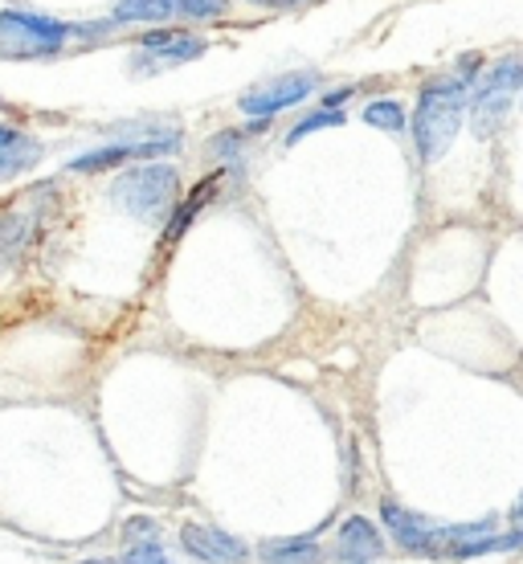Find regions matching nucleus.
<instances>
[{"mask_svg": "<svg viewBox=\"0 0 523 564\" xmlns=\"http://www.w3.org/2000/svg\"><path fill=\"white\" fill-rule=\"evenodd\" d=\"M467 83L470 78H446L422 90V102L413 115V135H417L422 160H442L450 152L454 135L462 128V111H467Z\"/></svg>", "mask_w": 523, "mask_h": 564, "instance_id": "f257e3e1", "label": "nucleus"}, {"mask_svg": "<svg viewBox=\"0 0 523 564\" xmlns=\"http://www.w3.org/2000/svg\"><path fill=\"white\" fill-rule=\"evenodd\" d=\"M111 200L140 221H160L176 200V169L172 164H140L111 184Z\"/></svg>", "mask_w": 523, "mask_h": 564, "instance_id": "f03ea898", "label": "nucleus"}, {"mask_svg": "<svg viewBox=\"0 0 523 564\" xmlns=\"http://www.w3.org/2000/svg\"><path fill=\"white\" fill-rule=\"evenodd\" d=\"M523 86V57H499L491 70L482 74L479 90H475V99H470V128L479 140L487 135H495L503 123H508V111H511V99H515V90Z\"/></svg>", "mask_w": 523, "mask_h": 564, "instance_id": "7ed1b4c3", "label": "nucleus"}, {"mask_svg": "<svg viewBox=\"0 0 523 564\" xmlns=\"http://www.w3.org/2000/svg\"><path fill=\"white\" fill-rule=\"evenodd\" d=\"M70 37V25H62L54 17L42 13H21V9H4L0 13V42L9 45L13 54L25 57H42V54H57Z\"/></svg>", "mask_w": 523, "mask_h": 564, "instance_id": "20e7f679", "label": "nucleus"}, {"mask_svg": "<svg viewBox=\"0 0 523 564\" xmlns=\"http://www.w3.org/2000/svg\"><path fill=\"white\" fill-rule=\"evenodd\" d=\"M315 86H319L315 74H283V78H270V83L241 90L238 107L246 115H254V119H270V115L286 111V107L303 102L307 95H315Z\"/></svg>", "mask_w": 523, "mask_h": 564, "instance_id": "39448f33", "label": "nucleus"}, {"mask_svg": "<svg viewBox=\"0 0 523 564\" xmlns=\"http://www.w3.org/2000/svg\"><path fill=\"white\" fill-rule=\"evenodd\" d=\"M381 516H384V523L393 528V536L401 549L429 552V556H438L442 552V523L425 520V516H413V511L396 508V503H384Z\"/></svg>", "mask_w": 523, "mask_h": 564, "instance_id": "423d86ee", "label": "nucleus"}, {"mask_svg": "<svg viewBox=\"0 0 523 564\" xmlns=\"http://www.w3.org/2000/svg\"><path fill=\"white\" fill-rule=\"evenodd\" d=\"M181 544L205 564H241L250 556L238 536H226V532H217V528H200V523H188V528H184Z\"/></svg>", "mask_w": 523, "mask_h": 564, "instance_id": "0eeeda50", "label": "nucleus"}, {"mask_svg": "<svg viewBox=\"0 0 523 564\" xmlns=\"http://www.w3.org/2000/svg\"><path fill=\"white\" fill-rule=\"evenodd\" d=\"M37 160H42V143L33 140L29 131L0 123V181L25 176V172L37 169Z\"/></svg>", "mask_w": 523, "mask_h": 564, "instance_id": "6e6552de", "label": "nucleus"}, {"mask_svg": "<svg viewBox=\"0 0 523 564\" xmlns=\"http://www.w3.org/2000/svg\"><path fill=\"white\" fill-rule=\"evenodd\" d=\"M140 45H143V54L152 57L156 66H181V62H193V57L205 54V42L193 37V33H181V29H160V33H148Z\"/></svg>", "mask_w": 523, "mask_h": 564, "instance_id": "1a4fd4ad", "label": "nucleus"}, {"mask_svg": "<svg viewBox=\"0 0 523 564\" xmlns=\"http://www.w3.org/2000/svg\"><path fill=\"white\" fill-rule=\"evenodd\" d=\"M384 552V540L377 536V528L364 520V516H352V520H344L340 536H336V556L348 564H368L377 561Z\"/></svg>", "mask_w": 523, "mask_h": 564, "instance_id": "9d476101", "label": "nucleus"}, {"mask_svg": "<svg viewBox=\"0 0 523 564\" xmlns=\"http://www.w3.org/2000/svg\"><path fill=\"white\" fill-rule=\"evenodd\" d=\"M29 234H33V217L29 213H4L0 217V274H9L21 262Z\"/></svg>", "mask_w": 523, "mask_h": 564, "instance_id": "9b49d317", "label": "nucleus"}, {"mask_svg": "<svg viewBox=\"0 0 523 564\" xmlns=\"http://www.w3.org/2000/svg\"><path fill=\"white\" fill-rule=\"evenodd\" d=\"M262 556H266L270 564H319V544L315 540H279V544H266L262 549Z\"/></svg>", "mask_w": 523, "mask_h": 564, "instance_id": "f8f14e48", "label": "nucleus"}, {"mask_svg": "<svg viewBox=\"0 0 523 564\" xmlns=\"http://www.w3.org/2000/svg\"><path fill=\"white\" fill-rule=\"evenodd\" d=\"M176 13V0H119L115 21H168Z\"/></svg>", "mask_w": 523, "mask_h": 564, "instance_id": "ddd939ff", "label": "nucleus"}, {"mask_svg": "<svg viewBox=\"0 0 523 564\" xmlns=\"http://www.w3.org/2000/svg\"><path fill=\"white\" fill-rule=\"evenodd\" d=\"M123 160H135L131 148L128 143H111V148H99V152H86V155H78V160H70V172H102V169L123 164Z\"/></svg>", "mask_w": 523, "mask_h": 564, "instance_id": "4468645a", "label": "nucleus"}, {"mask_svg": "<svg viewBox=\"0 0 523 564\" xmlns=\"http://www.w3.org/2000/svg\"><path fill=\"white\" fill-rule=\"evenodd\" d=\"M364 119L372 123V128H381V131H401V128H405V111H401V102H396V99L368 102Z\"/></svg>", "mask_w": 523, "mask_h": 564, "instance_id": "2eb2a0df", "label": "nucleus"}, {"mask_svg": "<svg viewBox=\"0 0 523 564\" xmlns=\"http://www.w3.org/2000/svg\"><path fill=\"white\" fill-rule=\"evenodd\" d=\"M209 193H213V181H205L197 188V193H193V197L184 200V209L176 213V217H172V226H168V234H164V241H176L184 234V229H188V221H193V217H197L200 209H205V200H209Z\"/></svg>", "mask_w": 523, "mask_h": 564, "instance_id": "dca6fc26", "label": "nucleus"}, {"mask_svg": "<svg viewBox=\"0 0 523 564\" xmlns=\"http://www.w3.org/2000/svg\"><path fill=\"white\" fill-rule=\"evenodd\" d=\"M344 123V111H336V107H324L319 115H312V119H303L291 135H286V143H295V140H303L307 131H319V128H340Z\"/></svg>", "mask_w": 523, "mask_h": 564, "instance_id": "f3484780", "label": "nucleus"}, {"mask_svg": "<svg viewBox=\"0 0 523 564\" xmlns=\"http://www.w3.org/2000/svg\"><path fill=\"white\" fill-rule=\"evenodd\" d=\"M176 13L181 17H221L226 13V0H176Z\"/></svg>", "mask_w": 523, "mask_h": 564, "instance_id": "a211bd4d", "label": "nucleus"}, {"mask_svg": "<svg viewBox=\"0 0 523 564\" xmlns=\"http://www.w3.org/2000/svg\"><path fill=\"white\" fill-rule=\"evenodd\" d=\"M119 564H168V561H164V552H160L156 540H143V544H135Z\"/></svg>", "mask_w": 523, "mask_h": 564, "instance_id": "6ab92c4d", "label": "nucleus"}, {"mask_svg": "<svg viewBox=\"0 0 523 564\" xmlns=\"http://www.w3.org/2000/svg\"><path fill=\"white\" fill-rule=\"evenodd\" d=\"M511 516H515V520L523 523V499H520V503H515V511H511Z\"/></svg>", "mask_w": 523, "mask_h": 564, "instance_id": "aec40b11", "label": "nucleus"}, {"mask_svg": "<svg viewBox=\"0 0 523 564\" xmlns=\"http://www.w3.org/2000/svg\"><path fill=\"white\" fill-rule=\"evenodd\" d=\"M262 4H279L283 9V4H295V0H262Z\"/></svg>", "mask_w": 523, "mask_h": 564, "instance_id": "412c9836", "label": "nucleus"}]
</instances>
